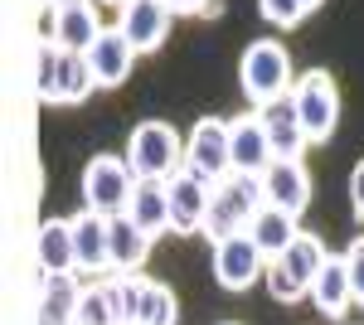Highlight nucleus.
Masks as SVG:
<instances>
[{
	"label": "nucleus",
	"mask_w": 364,
	"mask_h": 325,
	"mask_svg": "<svg viewBox=\"0 0 364 325\" xmlns=\"http://www.w3.org/2000/svg\"><path fill=\"white\" fill-rule=\"evenodd\" d=\"M272 262H277V267L296 282V292H301V297H311V282H316V277H321V267L331 262V252H326V243H321L316 233H306V228H301V233L287 243V252H282V257H272Z\"/></svg>",
	"instance_id": "nucleus-17"
},
{
	"label": "nucleus",
	"mask_w": 364,
	"mask_h": 325,
	"mask_svg": "<svg viewBox=\"0 0 364 325\" xmlns=\"http://www.w3.org/2000/svg\"><path fill=\"white\" fill-rule=\"evenodd\" d=\"M44 25H49V39L58 49H68V54H87L97 44V34H102L92 0H58V5H49Z\"/></svg>",
	"instance_id": "nucleus-7"
},
{
	"label": "nucleus",
	"mask_w": 364,
	"mask_h": 325,
	"mask_svg": "<svg viewBox=\"0 0 364 325\" xmlns=\"http://www.w3.org/2000/svg\"><path fill=\"white\" fill-rule=\"evenodd\" d=\"M78 325H122V321H117L112 287H107V282L83 287V297H78Z\"/></svg>",
	"instance_id": "nucleus-26"
},
{
	"label": "nucleus",
	"mask_w": 364,
	"mask_h": 325,
	"mask_svg": "<svg viewBox=\"0 0 364 325\" xmlns=\"http://www.w3.org/2000/svg\"><path fill=\"white\" fill-rule=\"evenodd\" d=\"M262 204H267L262 175H252V170H228L224 180L214 185V194H209V218H204L209 243H224L233 233H243L252 218H257Z\"/></svg>",
	"instance_id": "nucleus-1"
},
{
	"label": "nucleus",
	"mask_w": 364,
	"mask_h": 325,
	"mask_svg": "<svg viewBox=\"0 0 364 325\" xmlns=\"http://www.w3.org/2000/svg\"><path fill=\"white\" fill-rule=\"evenodd\" d=\"M262 190H267V204H277L287 214L301 218V209L311 204V175L301 161H272L262 170Z\"/></svg>",
	"instance_id": "nucleus-14"
},
{
	"label": "nucleus",
	"mask_w": 364,
	"mask_h": 325,
	"mask_svg": "<svg viewBox=\"0 0 364 325\" xmlns=\"http://www.w3.org/2000/svg\"><path fill=\"white\" fill-rule=\"evenodd\" d=\"M170 15H175L170 0H127V5H122V25H117V29L136 44V54H151V49L166 44Z\"/></svg>",
	"instance_id": "nucleus-10"
},
{
	"label": "nucleus",
	"mask_w": 364,
	"mask_h": 325,
	"mask_svg": "<svg viewBox=\"0 0 364 325\" xmlns=\"http://www.w3.org/2000/svg\"><path fill=\"white\" fill-rule=\"evenodd\" d=\"M267 292H272V301H301V292H296V282H291V277H287V272H282L277 262L267 267Z\"/></svg>",
	"instance_id": "nucleus-30"
},
{
	"label": "nucleus",
	"mask_w": 364,
	"mask_h": 325,
	"mask_svg": "<svg viewBox=\"0 0 364 325\" xmlns=\"http://www.w3.org/2000/svg\"><path fill=\"white\" fill-rule=\"evenodd\" d=\"M238 87L248 92L252 112L277 102L282 92H291V58L277 39H252L238 58Z\"/></svg>",
	"instance_id": "nucleus-2"
},
{
	"label": "nucleus",
	"mask_w": 364,
	"mask_h": 325,
	"mask_svg": "<svg viewBox=\"0 0 364 325\" xmlns=\"http://www.w3.org/2000/svg\"><path fill=\"white\" fill-rule=\"evenodd\" d=\"M107 5H127V0H107Z\"/></svg>",
	"instance_id": "nucleus-34"
},
{
	"label": "nucleus",
	"mask_w": 364,
	"mask_h": 325,
	"mask_svg": "<svg viewBox=\"0 0 364 325\" xmlns=\"http://www.w3.org/2000/svg\"><path fill=\"white\" fill-rule=\"evenodd\" d=\"M58 63H63V49H58L54 39L44 34V39L34 44V87H39V97H44V102H54V87H58Z\"/></svg>",
	"instance_id": "nucleus-27"
},
{
	"label": "nucleus",
	"mask_w": 364,
	"mask_h": 325,
	"mask_svg": "<svg viewBox=\"0 0 364 325\" xmlns=\"http://www.w3.org/2000/svg\"><path fill=\"white\" fill-rule=\"evenodd\" d=\"M262 117V127H267V141H272V156L277 161H301V151L311 146L306 127H301V112H296V97L291 92H282L277 102H267V107H257Z\"/></svg>",
	"instance_id": "nucleus-9"
},
{
	"label": "nucleus",
	"mask_w": 364,
	"mask_h": 325,
	"mask_svg": "<svg viewBox=\"0 0 364 325\" xmlns=\"http://www.w3.org/2000/svg\"><path fill=\"white\" fill-rule=\"evenodd\" d=\"M97 87V78H92V63H87V54H68L63 49V63H58V87H54V102H63V107H73V102H83L87 92Z\"/></svg>",
	"instance_id": "nucleus-23"
},
{
	"label": "nucleus",
	"mask_w": 364,
	"mask_h": 325,
	"mask_svg": "<svg viewBox=\"0 0 364 325\" xmlns=\"http://www.w3.org/2000/svg\"><path fill=\"white\" fill-rule=\"evenodd\" d=\"M73 247H78V272L97 277V272H112V223L97 209L73 214Z\"/></svg>",
	"instance_id": "nucleus-12"
},
{
	"label": "nucleus",
	"mask_w": 364,
	"mask_h": 325,
	"mask_svg": "<svg viewBox=\"0 0 364 325\" xmlns=\"http://www.w3.org/2000/svg\"><path fill=\"white\" fill-rule=\"evenodd\" d=\"M112 272H136L151 252V233L132 214H112Z\"/></svg>",
	"instance_id": "nucleus-21"
},
{
	"label": "nucleus",
	"mask_w": 364,
	"mask_h": 325,
	"mask_svg": "<svg viewBox=\"0 0 364 325\" xmlns=\"http://www.w3.org/2000/svg\"><path fill=\"white\" fill-rule=\"evenodd\" d=\"M39 272L58 277V272H78V247H73V218H44L39 223Z\"/></svg>",
	"instance_id": "nucleus-18"
},
{
	"label": "nucleus",
	"mask_w": 364,
	"mask_h": 325,
	"mask_svg": "<svg viewBox=\"0 0 364 325\" xmlns=\"http://www.w3.org/2000/svg\"><path fill=\"white\" fill-rule=\"evenodd\" d=\"M136 194V170L127 165V156H92L83 165V209H97V214H127Z\"/></svg>",
	"instance_id": "nucleus-4"
},
{
	"label": "nucleus",
	"mask_w": 364,
	"mask_h": 325,
	"mask_svg": "<svg viewBox=\"0 0 364 325\" xmlns=\"http://www.w3.org/2000/svg\"><path fill=\"white\" fill-rule=\"evenodd\" d=\"M350 204H355V214L364 218V161L355 165V175H350Z\"/></svg>",
	"instance_id": "nucleus-31"
},
{
	"label": "nucleus",
	"mask_w": 364,
	"mask_h": 325,
	"mask_svg": "<svg viewBox=\"0 0 364 325\" xmlns=\"http://www.w3.org/2000/svg\"><path fill=\"white\" fill-rule=\"evenodd\" d=\"M185 170L199 175L204 185H219L233 170V146H228V122L219 117H199L190 141H185Z\"/></svg>",
	"instance_id": "nucleus-6"
},
{
	"label": "nucleus",
	"mask_w": 364,
	"mask_h": 325,
	"mask_svg": "<svg viewBox=\"0 0 364 325\" xmlns=\"http://www.w3.org/2000/svg\"><path fill=\"white\" fill-rule=\"evenodd\" d=\"M291 97H296V112H301V127H306L311 146L331 141L336 136V122H340V92H336V78L326 68H311L301 78L291 82Z\"/></svg>",
	"instance_id": "nucleus-5"
},
{
	"label": "nucleus",
	"mask_w": 364,
	"mask_h": 325,
	"mask_svg": "<svg viewBox=\"0 0 364 325\" xmlns=\"http://www.w3.org/2000/svg\"><path fill=\"white\" fill-rule=\"evenodd\" d=\"M170 5H175L180 15H204V5H209V0H170Z\"/></svg>",
	"instance_id": "nucleus-32"
},
{
	"label": "nucleus",
	"mask_w": 364,
	"mask_h": 325,
	"mask_svg": "<svg viewBox=\"0 0 364 325\" xmlns=\"http://www.w3.org/2000/svg\"><path fill=\"white\" fill-rule=\"evenodd\" d=\"M107 287H112L117 321H122V325H136L141 297H146V277H136V272H112V277H107Z\"/></svg>",
	"instance_id": "nucleus-24"
},
{
	"label": "nucleus",
	"mask_w": 364,
	"mask_h": 325,
	"mask_svg": "<svg viewBox=\"0 0 364 325\" xmlns=\"http://www.w3.org/2000/svg\"><path fill=\"white\" fill-rule=\"evenodd\" d=\"M248 233H252V243L267 252V262H272V257L287 252V243H291L301 228H296V214H287V209H277V204H262L257 218L248 223Z\"/></svg>",
	"instance_id": "nucleus-20"
},
{
	"label": "nucleus",
	"mask_w": 364,
	"mask_h": 325,
	"mask_svg": "<svg viewBox=\"0 0 364 325\" xmlns=\"http://www.w3.org/2000/svg\"><path fill=\"white\" fill-rule=\"evenodd\" d=\"M127 214L136 218L151 238L166 233L170 228V190H166V180H136V194H132Z\"/></svg>",
	"instance_id": "nucleus-22"
},
{
	"label": "nucleus",
	"mask_w": 364,
	"mask_h": 325,
	"mask_svg": "<svg viewBox=\"0 0 364 325\" xmlns=\"http://www.w3.org/2000/svg\"><path fill=\"white\" fill-rule=\"evenodd\" d=\"M49 5H58V0H49Z\"/></svg>",
	"instance_id": "nucleus-35"
},
{
	"label": "nucleus",
	"mask_w": 364,
	"mask_h": 325,
	"mask_svg": "<svg viewBox=\"0 0 364 325\" xmlns=\"http://www.w3.org/2000/svg\"><path fill=\"white\" fill-rule=\"evenodd\" d=\"M345 267H350V287H355V306H364V238L345 247Z\"/></svg>",
	"instance_id": "nucleus-29"
},
{
	"label": "nucleus",
	"mask_w": 364,
	"mask_h": 325,
	"mask_svg": "<svg viewBox=\"0 0 364 325\" xmlns=\"http://www.w3.org/2000/svg\"><path fill=\"white\" fill-rule=\"evenodd\" d=\"M166 190H170V228H175V233H204L214 185H204L199 175L180 170V175H170V180H166Z\"/></svg>",
	"instance_id": "nucleus-11"
},
{
	"label": "nucleus",
	"mask_w": 364,
	"mask_h": 325,
	"mask_svg": "<svg viewBox=\"0 0 364 325\" xmlns=\"http://www.w3.org/2000/svg\"><path fill=\"white\" fill-rule=\"evenodd\" d=\"M180 321V306H175V292L161 287V282H146V297H141L136 325H175Z\"/></svg>",
	"instance_id": "nucleus-25"
},
{
	"label": "nucleus",
	"mask_w": 364,
	"mask_h": 325,
	"mask_svg": "<svg viewBox=\"0 0 364 325\" xmlns=\"http://www.w3.org/2000/svg\"><path fill=\"white\" fill-rule=\"evenodd\" d=\"M228 146H233V170L262 175L267 165L277 161V156H272V141H267V127H262L257 112H243V117L228 122Z\"/></svg>",
	"instance_id": "nucleus-13"
},
{
	"label": "nucleus",
	"mask_w": 364,
	"mask_h": 325,
	"mask_svg": "<svg viewBox=\"0 0 364 325\" xmlns=\"http://www.w3.org/2000/svg\"><path fill=\"white\" fill-rule=\"evenodd\" d=\"M262 262H267V252L252 243V233H233L224 243H214V282L224 287V292H243L252 287L257 277H262Z\"/></svg>",
	"instance_id": "nucleus-8"
},
{
	"label": "nucleus",
	"mask_w": 364,
	"mask_h": 325,
	"mask_svg": "<svg viewBox=\"0 0 364 325\" xmlns=\"http://www.w3.org/2000/svg\"><path fill=\"white\" fill-rule=\"evenodd\" d=\"M257 10H262L267 25H277V29H291V25L306 20V5L301 0H257Z\"/></svg>",
	"instance_id": "nucleus-28"
},
{
	"label": "nucleus",
	"mask_w": 364,
	"mask_h": 325,
	"mask_svg": "<svg viewBox=\"0 0 364 325\" xmlns=\"http://www.w3.org/2000/svg\"><path fill=\"white\" fill-rule=\"evenodd\" d=\"M78 277L73 272H58L39 282V301H34V325H78Z\"/></svg>",
	"instance_id": "nucleus-15"
},
{
	"label": "nucleus",
	"mask_w": 364,
	"mask_h": 325,
	"mask_svg": "<svg viewBox=\"0 0 364 325\" xmlns=\"http://www.w3.org/2000/svg\"><path fill=\"white\" fill-rule=\"evenodd\" d=\"M311 301H316V311L321 316H331L340 321L345 311H350V301H355V287H350V267H345V252H331V262L321 267V277L311 282Z\"/></svg>",
	"instance_id": "nucleus-19"
},
{
	"label": "nucleus",
	"mask_w": 364,
	"mask_h": 325,
	"mask_svg": "<svg viewBox=\"0 0 364 325\" xmlns=\"http://www.w3.org/2000/svg\"><path fill=\"white\" fill-rule=\"evenodd\" d=\"M127 165L136 170V180H170L185 170V141L170 122H141L127 136Z\"/></svg>",
	"instance_id": "nucleus-3"
},
{
	"label": "nucleus",
	"mask_w": 364,
	"mask_h": 325,
	"mask_svg": "<svg viewBox=\"0 0 364 325\" xmlns=\"http://www.w3.org/2000/svg\"><path fill=\"white\" fill-rule=\"evenodd\" d=\"M301 5H306V10H316V5H321V0H301Z\"/></svg>",
	"instance_id": "nucleus-33"
},
{
	"label": "nucleus",
	"mask_w": 364,
	"mask_h": 325,
	"mask_svg": "<svg viewBox=\"0 0 364 325\" xmlns=\"http://www.w3.org/2000/svg\"><path fill=\"white\" fill-rule=\"evenodd\" d=\"M87 63H92L97 87H117V82H127L132 63H136V44H132L122 29H102V34H97V44L87 49Z\"/></svg>",
	"instance_id": "nucleus-16"
}]
</instances>
